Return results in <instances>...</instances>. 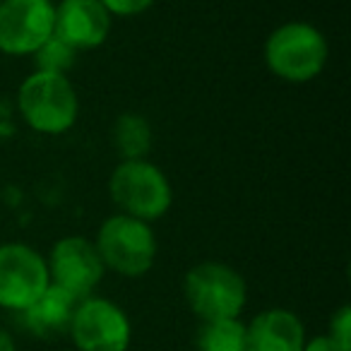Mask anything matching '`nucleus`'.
I'll return each instance as SVG.
<instances>
[{
  "mask_svg": "<svg viewBox=\"0 0 351 351\" xmlns=\"http://www.w3.org/2000/svg\"><path fill=\"white\" fill-rule=\"evenodd\" d=\"M263 58L277 80L306 84L320 77L330 60L327 36L311 22H284L269 32Z\"/></svg>",
  "mask_w": 351,
  "mask_h": 351,
  "instance_id": "1",
  "label": "nucleus"
},
{
  "mask_svg": "<svg viewBox=\"0 0 351 351\" xmlns=\"http://www.w3.org/2000/svg\"><path fill=\"white\" fill-rule=\"evenodd\" d=\"M17 111L39 135H63L80 118V97L68 75L34 70L17 89Z\"/></svg>",
  "mask_w": 351,
  "mask_h": 351,
  "instance_id": "2",
  "label": "nucleus"
},
{
  "mask_svg": "<svg viewBox=\"0 0 351 351\" xmlns=\"http://www.w3.org/2000/svg\"><path fill=\"white\" fill-rule=\"evenodd\" d=\"M108 195L121 215L135 217L147 224L169 215L173 188L169 176L149 159H125L111 171Z\"/></svg>",
  "mask_w": 351,
  "mask_h": 351,
  "instance_id": "3",
  "label": "nucleus"
},
{
  "mask_svg": "<svg viewBox=\"0 0 351 351\" xmlns=\"http://www.w3.org/2000/svg\"><path fill=\"white\" fill-rule=\"evenodd\" d=\"M94 245L104 267L128 279L145 277L154 267L156 253H159L152 224L121 212L101 221Z\"/></svg>",
  "mask_w": 351,
  "mask_h": 351,
  "instance_id": "4",
  "label": "nucleus"
},
{
  "mask_svg": "<svg viewBox=\"0 0 351 351\" xmlns=\"http://www.w3.org/2000/svg\"><path fill=\"white\" fill-rule=\"evenodd\" d=\"M183 296L202 322L221 320V317H239L243 313L248 287L243 274L231 265L205 260L186 272Z\"/></svg>",
  "mask_w": 351,
  "mask_h": 351,
  "instance_id": "5",
  "label": "nucleus"
},
{
  "mask_svg": "<svg viewBox=\"0 0 351 351\" xmlns=\"http://www.w3.org/2000/svg\"><path fill=\"white\" fill-rule=\"evenodd\" d=\"M46 258L20 241L0 245V308L22 313L49 289Z\"/></svg>",
  "mask_w": 351,
  "mask_h": 351,
  "instance_id": "6",
  "label": "nucleus"
},
{
  "mask_svg": "<svg viewBox=\"0 0 351 351\" xmlns=\"http://www.w3.org/2000/svg\"><path fill=\"white\" fill-rule=\"evenodd\" d=\"M68 335L80 351H128L132 325L118 303L87 296L75 308Z\"/></svg>",
  "mask_w": 351,
  "mask_h": 351,
  "instance_id": "7",
  "label": "nucleus"
},
{
  "mask_svg": "<svg viewBox=\"0 0 351 351\" xmlns=\"http://www.w3.org/2000/svg\"><path fill=\"white\" fill-rule=\"evenodd\" d=\"M51 0H0V53L34 56L53 36Z\"/></svg>",
  "mask_w": 351,
  "mask_h": 351,
  "instance_id": "8",
  "label": "nucleus"
},
{
  "mask_svg": "<svg viewBox=\"0 0 351 351\" xmlns=\"http://www.w3.org/2000/svg\"><path fill=\"white\" fill-rule=\"evenodd\" d=\"M46 267H49V282L73 293L80 301L92 296L106 272L94 241L84 236H63L56 241L46 258Z\"/></svg>",
  "mask_w": 351,
  "mask_h": 351,
  "instance_id": "9",
  "label": "nucleus"
},
{
  "mask_svg": "<svg viewBox=\"0 0 351 351\" xmlns=\"http://www.w3.org/2000/svg\"><path fill=\"white\" fill-rule=\"evenodd\" d=\"M113 17L99 0H60L56 5L53 36L73 51H94L106 44Z\"/></svg>",
  "mask_w": 351,
  "mask_h": 351,
  "instance_id": "10",
  "label": "nucleus"
},
{
  "mask_svg": "<svg viewBox=\"0 0 351 351\" xmlns=\"http://www.w3.org/2000/svg\"><path fill=\"white\" fill-rule=\"evenodd\" d=\"M306 327L287 308H267L245 325V351H303Z\"/></svg>",
  "mask_w": 351,
  "mask_h": 351,
  "instance_id": "11",
  "label": "nucleus"
},
{
  "mask_svg": "<svg viewBox=\"0 0 351 351\" xmlns=\"http://www.w3.org/2000/svg\"><path fill=\"white\" fill-rule=\"evenodd\" d=\"M77 303L80 298H75L73 293L49 284V289L20 315L29 335L39 337V339H56V337L70 332V322H73Z\"/></svg>",
  "mask_w": 351,
  "mask_h": 351,
  "instance_id": "12",
  "label": "nucleus"
},
{
  "mask_svg": "<svg viewBox=\"0 0 351 351\" xmlns=\"http://www.w3.org/2000/svg\"><path fill=\"white\" fill-rule=\"evenodd\" d=\"M111 142L116 147L121 161L125 159H147L152 145H154V132L142 113L125 111L113 121Z\"/></svg>",
  "mask_w": 351,
  "mask_h": 351,
  "instance_id": "13",
  "label": "nucleus"
},
{
  "mask_svg": "<svg viewBox=\"0 0 351 351\" xmlns=\"http://www.w3.org/2000/svg\"><path fill=\"white\" fill-rule=\"evenodd\" d=\"M197 351H245V325L239 317L205 320L195 335Z\"/></svg>",
  "mask_w": 351,
  "mask_h": 351,
  "instance_id": "14",
  "label": "nucleus"
},
{
  "mask_svg": "<svg viewBox=\"0 0 351 351\" xmlns=\"http://www.w3.org/2000/svg\"><path fill=\"white\" fill-rule=\"evenodd\" d=\"M75 60H77V51H73L68 44H63L58 36H51L34 53L36 70H44V73L68 75V70L75 65Z\"/></svg>",
  "mask_w": 351,
  "mask_h": 351,
  "instance_id": "15",
  "label": "nucleus"
},
{
  "mask_svg": "<svg viewBox=\"0 0 351 351\" xmlns=\"http://www.w3.org/2000/svg\"><path fill=\"white\" fill-rule=\"evenodd\" d=\"M99 3L111 12V17H135L149 10L156 0H99Z\"/></svg>",
  "mask_w": 351,
  "mask_h": 351,
  "instance_id": "16",
  "label": "nucleus"
},
{
  "mask_svg": "<svg viewBox=\"0 0 351 351\" xmlns=\"http://www.w3.org/2000/svg\"><path fill=\"white\" fill-rule=\"evenodd\" d=\"M327 335L339 341V344L351 346V308L349 306H341L339 311H335V315L330 317V332H327Z\"/></svg>",
  "mask_w": 351,
  "mask_h": 351,
  "instance_id": "17",
  "label": "nucleus"
},
{
  "mask_svg": "<svg viewBox=\"0 0 351 351\" xmlns=\"http://www.w3.org/2000/svg\"><path fill=\"white\" fill-rule=\"evenodd\" d=\"M303 351H351V346L339 344L330 335H320V337H313V339H306Z\"/></svg>",
  "mask_w": 351,
  "mask_h": 351,
  "instance_id": "18",
  "label": "nucleus"
},
{
  "mask_svg": "<svg viewBox=\"0 0 351 351\" xmlns=\"http://www.w3.org/2000/svg\"><path fill=\"white\" fill-rule=\"evenodd\" d=\"M0 351H17L15 339L10 337V332L0 327Z\"/></svg>",
  "mask_w": 351,
  "mask_h": 351,
  "instance_id": "19",
  "label": "nucleus"
}]
</instances>
